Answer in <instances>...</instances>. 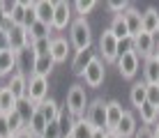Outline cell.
Returning <instances> with one entry per match:
<instances>
[{
  "label": "cell",
  "mask_w": 159,
  "mask_h": 138,
  "mask_svg": "<svg viewBox=\"0 0 159 138\" xmlns=\"http://www.w3.org/2000/svg\"><path fill=\"white\" fill-rule=\"evenodd\" d=\"M69 44L76 51H83V48L92 46V28L85 19H74L69 25Z\"/></svg>",
  "instance_id": "obj_1"
},
{
  "label": "cell",
  "mask_w": 159,
  "mask_h": 138,
  "mask_svg": "<svg viewBox=\"0 0 159 138\" xmlns=\"http://www.w3.org/2000/svg\"><path fill=\"white\" fill-rule=\"evenodd\" d=\"M88 95H85V87L81 83H74L69 85L67 90V99H65V106L69 108V113L74 118H85V110H88Z\"/></svg>",
  "instance_id": "obj_2"
},
{
  "label": "cell",
  "mask_w": 159,
  "mask_h": 138,
  "mask_svg": "<svg viewBox=\"0 0 159 138\" xmlns=\"http://www.w3.org/2000/svg\"><path fill=\"white\" fill-rule=\"evenodd\" d=\"M97 55L104 60V65L118 62V39L111 30H104L99 35V42H97Z\"/></svg>",
  "instance_id": "obj_3"
},
{
  "label": "cell",
  "mask_w": 159,
  "mask_h": 138,
  "mask_svg": "<svg viewBox=\"0 0 159 138\" xmlns=\"http://www.w3.org/2000/svg\"><path fill=\"white\" fill-rule=\"evenodd\" d=\"M81 78L85 81L88 87H99L104 81H106V65H104V60L97 55L95 60H92L90 65H88V69L83 71V76Z\"/></svg>",
  "instance_id": "obj_4"
},
{
  "label": "cell",
  "mask_w": 159,
  "mask_h": 138,
  "mask_svg": "<svg viewBox=\"0 0 159 138\" xmlns=\"http://www.w3.org/2000/svg\"><path fill=\"white\" fill-rule=\"evenodd\" d=\"M85 120L95 127V129H106V101L99 99V97L92 99V101L88 104Z\"/></svg>",
  "instance_id": "obj_5"
},
{
  "label": "cell",
  "mask_w": 159,
  "mask_h": 138,
  "mask_svg": "<svg viewBox=\"0 0 159 138\" xmlns=\"http://www.w3.org/2000/svg\"><path fill=\"white\" fill-rule=\"evenodd\" d=\"M116 65H118L120 76H122V78H127V81H131L136 74H139V69H141V58H139V55H136L134 51H131V53L120 55Z\"/></svg>",
  "instance_id": "obj_6"
},
{
  "label": "cell",
  "mask_w": 159,
  "mask_h": 138,
  "mask_svg": "<svg viewBox=\"0 0 159 138\" xmlns=\"http://www.w3.org/2000/svg\"><path fill=\"white\" fill-rule=\"evenodd\" d=\"M35 65H37V53L32 51V46H25L16 53V71L23 76H30L35 74Z\"/></svg>",
  "instance_id": "obj_7"
},
{
  "label": "cell",
  "mask_w": 159,
  "mask_h": 138,
  "mask_svg": "<svg viewBox=\"0 0 159 138\" xmlns=\"http://www.w3.org/2000/svg\"><path fill=\"white\" fill-rule=\"evenodd\" d=\"M155 48H157V37L150 35V32H141V35L134 37V53L139 58H152L155 55Z\"/></svg>",
  "instance_id": "obj_8"
},
{
  "label": "cell",
  "mask_w": 159,
  "mask_h": 138,
  "mask_svg": "<svg viewBox=\"0 0 159 138\" xmlns=\"http://www.w3.org/2000/svg\"><path fill=\"white\" fill-rule=\"evenodd\" d=\"M72 2H67V0H58L56 2V14H53V23L51 28L53 30H65L67 25H72Z\"/></svg>",
  "instance_id": "obj_9"
},
{
  "label": "cell",
  "mask_w": 159,
  "mask_h": 138,
  "mask_svg": "<svg viewBox=\"0 0 159 138\" xmlns=\"http://www.w3.org/2000/svg\"><path fill=\"white\" fill-rule=\"evenodd\" d=\"M95 58H97V51H95L92 46H90V48H83V51H74L72 62H69L72 74H74V76H83V71L88 69V65H90Z\"/></svg>",
  "instance_id": "obj_10"
},
{
  "label": "cell",
  "mask_w": 159,
  "mask_h": 138,
  "mask_svg": "<svg viewBox=\"0 0 159 138\" xmlns=\"http://www.w3.org/2000/svg\"><path fill=\"white\" fill-rule=\"evenodd\" d=\"M28 97L39 106L42 101L48 99V78H42V76H30L28 78Z\"/></svg>",
  "instance_id": "obj_11"
},
{
  "label": "cell",
  "mask_w": 159,
  "mask_h": 138,
  "mask_svg": "<svg viewBox=\"0 0 159 138\" xmlns=\"http://www.w3.org/2000/svg\"><path fill=\"white\" fill-rule=\"evenodd\" d=\"M139 120H136V115L131 113V110H125V115H122V120H120V124H118V129H116V134L120 138H134L136 136V131H139Z\"/></svg>",
  "instance_id": "obj_12"
},
{
  "label": "cell",
  "mask_w": 159,
  "mask_h": 138,
  "mask_svg": "<svg viewBox=\"0 0 159 138\" xmlns=\"http://www.w3.org/2000/svg\"><path fill=\"white\" fill-rule=\"evenodd\" d=\"M69 51H72V44H69L67 37H53V42H51V58L56 60V65L67 62Z\"/></svg>",
  "instance_id": "obj_13"
},
{
  "label": "cell",
  "mask_w": 159,
  "mask_h": 138,
  "mask_svg": "<svg viewBox=\"0 0 159 138\" xmlns=\"http://www.w3.org/2000/svg\"><path fill=\"white\" fill-rule=\"evenodd\" d=\"M122 19H125V23H127V28H129L131 37H136V35L143 32V12H141V9H136V7L129 5V9L122 14Z\"/></svg>",
  "instance_id": "obj_14"
},
{
  "label": "cell",
  "mask_w": 159,
  "mask_h": 138,
  "mask_svg": "<svg viewBox=\"0 0 159 138\" xmlns=\"http://www.w3.org/2000/svg\"><path fill=\"white\" fill-rule=\"evenodd\" d=\"M122 115H125V108H122L120 101H116V99L106 101V131H116L120 120H122Z\"/></svg>",
  "instance_id": "obj_15"
},
{
  "label": "cell",
  "mask_w": 159,
  "mask_h": 138,
  "mask_svg": "<svg viewBox=\"0 0 159 138\" xmlns=\"http://www.w3.org/2000/svg\"><path fill=\"white\" fill-rule=\"evenodd\" d=\"M7 37H9V48H12L14 53H19L21 48L30 46V39H28V30H25V28H19V25L9 28Z\"/></svg>",
  "instance_id": "obj_16"
},
{
  "label": "cell",
  "mask_w": 159,
  "mask_h": 138,
  "mask_svg": "<svg viewBox=\"0 0 159 138\" xmlns=\"http://www.w3.org/2000/svg\"><path fill=\"white\" fill-rule=\"evenodd\" d=\"M7 87L12 90V95L16 99H23V97H28V76H23V74H12L9 76V81H7Z\"/></svg>",
  "instance_id": "obj_17"
},
{
  "label": "cell",
  "mask_w": 159,
  "mask_h": 138,
  "mask_svg": "<svg viewBox=\"0 0 159 138\" xmlns=\"http://www.w3.org/2000/svg\"><path fill=\"white\" fill-rule=\"evenodd\" d=\"M12 74H16V53L12 48H5L0 53V78H9Z\"/></svg>",
  "instance_id": "obj_18"
},
{
  "label": "cell",
  "mask_w": 159,
  "mask_h": 138,
  "mask_svg": "<svg viewBox=\"0 0 159 138\" xmlns=\"http://www.w3.org/2000/svg\"><path fill=\"white\" fill-rule=\"evenodd\" d=\"M141 71H143V83L145 85H157L159 83V62H157L155 55L143 60V69Z\"/></svg>",
  "instance_id": "obj_19"
},
{
  "label": "cell",
  "mask_w": 159,
  "mask_h": 138,
  "mask_svg": "<svg viewBox=\"0 0 159 138\" xmlns=\"http://www.w3.org/2000/svg\"><path fill=\"white\" fill-rule=\"evenodd\" d=\"M35 14H37V21L51 25L53 14H56V2H51V0H37L35 2Z\"/></svg>",
  "instance_id": "obj_20"
},
{
  "label": "cell",
  "mask_w": 159,
  "mask_h": 138,
  "mask_svg": "<svg viewBox=\"0 0 159 138\" xmlns=\"http://www.w3.org/2000/svg\"><path fill=\"white\" fill-rule=\"evenodd\" d=\"M39 110V106H37L35 101H32L30 97H23V99H19V104H16V113L21 115V120L25 122V127L30 124V120L35 118V113Z\"/></svg>",
  "instance_id": "obj_21"
},
{
  "label": "cell",
  "mask_w": 159,
  "mask_h": 138,
  "mask_svg": "<svg viewBox=\"0 0 159 138\" xmlns=\"http://www.w3.org/2000/svg\"><path fill=\"white\" fill-rule=\"evenodd\" d=\"M60 110H62V106H60L56 99H51V97H48L46 101H42V104H39V113L44 115V118H46V122H58Z\"/></svg>",
  "instance_id": "obj_22"
},
{
  "label": "cell",
  "mask_w": 159,
  "mask_h": 138,
  "mask_svg": "<svg viewBox=\"0 0 159 138\" xmlns=\"http://www.w3.org/2000/svg\"><path fill=\"white\" fill-rule=\"evenodd\" d=\"M143 32H150V35L157 37V32H159V9L148 7L143 12Z\"/></svg>",
  "instance_id": "obj_23"
},
{
  "label": "cell",
  "mask_w": 159,
  "mask_h": 138,
  "mask_svg": "<svg viewBox=\"0 0 159 138\" xmlns=\"http://www.w3.org/2000/svg\"><path fill=\"white\" fill-rule=\"evenodd\" d=\"M16 104H19V99L12 95V90H9L7 85H0V113H12L16 110Z\"/></svg>",
  "instance_id": "obj_24"
},
{
  "label": "cell",
  "mask_w": 159,
  "mask_h": 138,
  "mask_svg": "<svg viewBox=\"0 0 159 138\" xmlns=\"http://www.w3.org/2000/svg\"><path fill=\"white\" fill-rule=\"evenodd\" d=\"M53 69H56V60L51 58V53H48V55H42V58H37L35 74H32V76H42V78H48V76L53 74Z\"/></svg>",
  "instance_id": "obj_25"
},
{
  "label": "cell",
  "mask_w": 159,
  "mask_h": 138,
  "mask_svg": "<svg viewBox=\"0 0 159 138\" xmlns=\"http://www.w3.org/2000/svg\"><path fill=\"white\" fill-rule=\"evenodd\" d=\"M129 99H131V104L136 106V110H139V108L148 101V85H145L143 81H139V83H134V85H131Z\"/></svg>",
  "instance_id": "obj_26"
},
{
  "label": "cell",
  "mask_w": 159,
  "mask_h": 138,
  "mask_svg": "<svg viewBox=\"0 0 159 138\" xmlns=\"http://www.w3.org/2000/svg\"><path fill=\"white\" fill-rule=\"evenodd\" d=\"M92 134H95V127L88 122L85 118H76L69 136H72V138H92Z\"/></svg>",
  "instance_id": "obj_27"
},
{
  "label": "cell",
  "mask_w": 159,
  "mask_h": 138,
  "mask_svg": "<svg viewBox=\"0 0 159 138\" xmlns=\"http://www.w3.org/2000/svg\"><path fill=\"white\" fill-rule=\"evenodd\" d=\"M139 115H141V122H143V127H155L159 122V113L157 108L152 106V104H143V106L139 108Z\"/></svg>",
  "instance_id": "obj_28"
},
{
  "label": "cell",
  "mask_w": 159,
  "mask_h": 138,
  "mask_svg": "<svg viewBox=\"0 0 159 138\" xmlns=\"http://www.w3.org/2000/svg\"><path fill=\"white\" fill-rule=\"evenodd\" d=\"M108 30L116 35V39H118V42H120V39H127V37H131V35H129V28H127V23H125V19H122V14L113 16V21H111V25H108Z\"/></svg>",
  "instance_id": "obj_29"
},
{
  "label": "cell",
  "mask_w": 159,
  "mask_h": 138,
  "mask_svg": "<svg viewBox=\"0 0 159 138\" xmlns=\"http://www.w3.org/2000/svg\"><path fill=\"white\" fill-rule=\"evenodd\" d=\"M74 122H76V118L69 113L67 106H62V110H60V118H58V124H60V131H62V136H69V134H72Z\"/></svg>",
  "instance_id": "obj_30"
},
{
  "label": "cell",
  "mask_w": 159,
  "mask_h": 138,
  "mask_svg": "<svg viewBox=\"0 0 159 138\" xmlns=\"http://www.w3.org/2000/svg\"><path fill=\"white\" fill-rule=\"evenodd\" d=\"M51 32H53V28H51V25H46V23H42V21H37V23L28 30L30 46H32V42H35V39H42V37H51Z\"/></svg>",
  "instance_id": "obj_31"
},
{
  "label": "cell",
  "mask_w": 159,
  "mask_h": 138,
  "mask_svg": "<svg viewBox=\"0 0 159 138\" xmlns=\"http://www.w3.org/2000/svg\"><path fill=\"white\" fill-rule=\"evenodd\" d=\"M46 118H44V115L39 113V110H37V113H35V118H32L30 120V124H28V129L32 131V136H35V138H39L42 134H44V129H46Z\"/></svg>",
  "instance_id": "obj_32"
},
{
  "label": "cell",
  "mask_w": 159,
  "mask_h": 138,
  "mask_svg": "<svg viewBox=\"0 0 159 138\" xmlns=\"http://www.w3.org/2000/svg\"><path fill=\"white\" fill-rule=\"evenodd\" d=\"M23 19H25V2L23 0H16V7H14L12 16H9V23L23 28Z\"/></svg>",
  "instance_id": "obj_33"
},
{
  "label": "cell",
  "mask_w": 159,
  "mask_h": 138,
  "mask_svg": "<svg viewBox=\"0 0 159 138\" xmlns=\"http://www.w3.org/2000/svg\"><path fill=\"white\" fill-rule=\"evenodd\" d=\"M51 42H53V37H42V39H35V42H32V51L37 53V58L51 53Z\"/></svg>",
  "instance_id": "obj_34"
},
{
  "label": "cell",
  "mask_w": 159,
  "mask_h": 138,
  "mask_svg": "<svg viewBox=\"0 0 159 138\" xmlns=\"http://www.w3.org/2000/svg\"><path fill=\"white\" fill-rule=\"evenodd\" d=\"M72 7L76 9L79 19H85V16H88V14L92 12V9L97 7V2H95V0H76V2L72 5Z\"/></svg>",
  "instance_id": "obj_35"
},
{
  "label": "cell",
  "mask_w": 159,
  "mask_h": 138,
  "mask_svg": "<svg viewBox=\"0 0 159 138\" xmlns=\"http://www.w3.org/2000/svg\"><path fill=\"white\" fill-rule=\"evenodd\" d=\"M7 122H9V129H12V134H21V131L25 129V122L21 120V115L16 113V110H12V113H7Z\"/></svg>",
  "instance_id": "obj_36"
},
{
  "label": "cell",
  "mask_w": 159,
  "mask_h": 138,
  "mask_svg": "<svg viewBox=\"0 0 159 138\" xmlns=\"http://www.w3.org/2000/svg\"><path fill=\"white\" fill-rule=\"evenodd\" d=\"M37 23V14H35V2H25V19H23V28L25 30H30L32 25Z\"/></svg>",
  "instance_id": "obj_37"
},
{
  "label": "cell",
  "mask_w": 159,
  "mask_h": 138,
  "mask_svg": "<svg viewBox=\"0 0 159 138\" xmlns=\"http://www.w3.org/2000/svg\"><path fill=\"white\" fill-rule=\"evenodd\" d=\"M39 138H65V136H62V131H60V124L58 122H48L46 129H44V134Z\"/></svg>",
  "instance_id": "obj_38"
},
{
  "label": "cell",
  "mask_w": 159,
  "mask_h": 138,
  "mask_svg": "<svg viewBox=\"0 0 159 138\" xmlns=\"http://www.w3.org/2000/svg\"><path fill=\"white\" fill-rule=\"evenodd\" d=\"M131 51H134V37H127V39L118 42V58L125 53H131Z\"/></svg>",
  "instance_id": "obj_39"
},
{
  "label": "cell",
  "mask_w": 159,
  "mask_h": 138,
  "mask_svg": "<svg viewBox=\"0 0 159 138\" xmlns=\"http://www.w3.org/2000/svg\"><path fill=\"white\" fill-rule=\"evenodd\" d=\"M106 7L111 9V12H116V16H118V14H125L129 9V2H125V0L122 2H120V0H111V2H106Z\"/></svg>",
  "instance_id": "obj_40"
},
{
  "label": "cell",
  "mask_w": 159,
  "mask_h": 138,
  "mask_svg": "<svg viewBox=\"0 0 159 138\" xmlns=\"http://www.w3.org/2000/svg\"><path fill=\"white\" fill-rule=\"evenodd\" d=\"M12 129H9V122H7V115L0 113V138H12Z\"/></svg>",
  "instance_id": "obj_41"
},
{
  "label": "cell",
  "mask_w": 159,
  "mask_h": 138,
  "mask_svg": "<svg viewBox=\"0 0 159 138\" xmlns=\"http://www.w3.org/2000/svg\"><path fill=\"white\" fill-rule=\"evenodd\" d=\"M148 104L152 106H159V85H148Z\"/></svg>",
  "instance_id": "obj_42"
},
{
  "label": "cell",
  "mask_w": 159,
  "mask_h": 138,
  "mask_svg": "<svg viewBox=\"0 0 159 138\" xmlns=\"http://www.w3.org/2000/svg\"><path fill=\"white\" fill-rule=\"evenodd\" d=\"M134 138H152V127H143V124H141Z\"/></svg>",
  "instance_id": "obj_43"
},
{
  "label": "cell",
  "mask_w": 159,
  "mask_h": 138,
  "mask_svg": "<svg viewBox=\"0 0 159 138\" xmlns=\"http://www.w3.org/2000/svg\"><path fill=\"white\" fill-rule=\"evenodd\" d=\"M14 7H16V0H5L2 2V9H5V16H7V21H9V16H12V12H14Z\"/></svg>",
  "instance_id": "obj_44"
},
{
  "label": "cell",
  "mask_w": 159,
  "mask_h": 138,
  "mask_svg": "<svg viewBox=\"0 0 159 138\" xmlns=\"http://www.w3.org/2000/svg\"><path fill=\"white\" fill-rule=\"evenodd\" d=\"M9 21H7V16H5V9H2V2H0V28H5Z\"/></svg>",
  "instance_id": "obj_45"
},
{
  "label": "cell",
  "mask_w": 159,
  "mask_h": 138,
  "mask_svg": "<svg viewBox=\"0 0 159 138\" xmlns=\"http://www.w3.org/2000/svg\"><path fill=\"white\" fill-rule=\"evenodd\" d=\"M14 138H35V136H32V131L28 129V127H25V129H23V131H21V134H16Z\"/></svg>",
  "instance_id": "obj_46"
},
{
  "label": "cell",
  "mask_w": 159,
  "mask_h": 138,
  "mask_svg": "<svg viewBox=\"0 0 159 138\" xmlns=\"http://www.w3.org/2000/svg\"><path fill=\"white\" fill-rule=\"evenodd\" d=\"M92 138H106V129H95Z\"/></svg>",
  "instance_id": "obj_47"
},
{
  "label": "cell",
  "mask_w": 159,
  "mask_h": 138,
  "mask_svg": "<svg viewBox=\"0 0 159 138\" xmlns=\"http://www.w3.org/2000/svg\"><path fill=\"white\" fill-rule=\"evenodd\" d=\"M152 138H159V122L152 127Z\"/></svg>",
  "instance_id": "obj_48"
},
{
  "label": "cell",
  "mask_w": 159,
  "mask_h": 138,
  "mask_svg": "<svg viewBox=\"0 0 159 138\" xmlns=\"http://www.w3.org/2000/svg\"><path fill=\"white\" fill-rule=\"evenodd\" d=\"M106 138H120V136L116 134V131H106Z\"/></svg>",
  "instance_id": "obj_49"
},
{
  "label": "cell",
  "mask_w": 159,
  "mask_h": 138,
  "mask_svg": "<svg viewBox=\"0 0 159 138\" xmlns=\"http://www.w3.org/2000/svg\"><path fill=\"white\" fill-rule=\"evenodd\" d=\"M155 58H157V62H159V42H157V48H155Z\"/></svg>",
  "instance_id": "obj_50"
},
{
  "label": "cell",
  "mask_w": 159,
  "mask_h": 138,
  "mask_svg": "<svg viewBox=\"0 0 159 138\" xmlns=\"http://www.w3.org/2000/svg\"><path fill=\"white\" fill-rule=\"evenodd\" d=\"M65 138H72V136H65Z\"/></svg>",
  "instance_id": "obj_51"
},
{
  "label": "cell",
  "mask_w": 159,
  "mask_h": 138,
  "mask_svg": "<svg viewBox=\"0 0 159 138\" xmlns=\"http://www.w3.org/2000/svg\"><path fill=\"white\" fill-rule=\"evenodd\" d=\"M157 113H159V106H157Z\"/></svg>",
  "instance_id": "obj_52"
},
{
  "label": "cell",
  "mask_w": 159,
  "mask_h": 138,
  "mask_svg": "<svg viewBox=\"0 0 159 138\" xmlns=\"http://www.w3.org/2000/svg\"><path fill=\"white\" fill-rule=\"evenodd\" d=\"M0 53H2V51H0Z\"/></svg>",
  "instance_id": "obj_53"
},
{
  "label": "cell",
  "mask_w": 159,
  "mask_h": 138,
  "mask_svg": "<svg viewBox=\"0 0 159 138\" xmlns=\"http://www.w3.org/2000/svg\"><path fill=\"white\" fill-rule=\"evenodd\" d=\"M157 35H159V32H157Z\"/></svg>",
  "instance_id": "obj_54"
},
{
  "label": "cell",
  "mask_w": 159,
  "mask_h": 138,
  "mask_svg": "<svg viewBox=\"0 0 159 138\" xmlns=\"http://www.w3.org/2000/svg\"><path fill=\"white\" fill-rule=\"evenodd\" d=\"M157 85H159V83H157Z\"/></svg>",
  "instance_id": "obj_55"
},
{
  "label": "cell",
  "mask_w": 159,
  "mask_h": 138,
  "mask_svg": "<svg viewBox=\"0 0 159 138\" xmlns=\"http://www.w3.org/2000/svg\"><path fill=\"white\" fill-rule=\"evenodd\" d=\"M12 138H14V136H12Z\"/></svg>",
  "instance_id": "obj_56"
}]
</instances>
